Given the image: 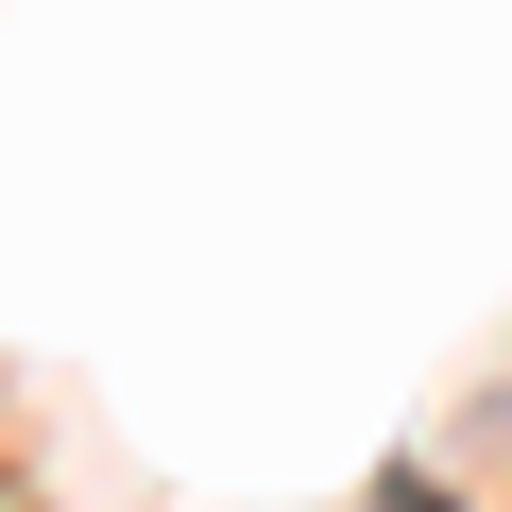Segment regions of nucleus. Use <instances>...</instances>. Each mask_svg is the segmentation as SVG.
I'll use <instances>...</instances> for the list:
<instances>
[]
</instances>
